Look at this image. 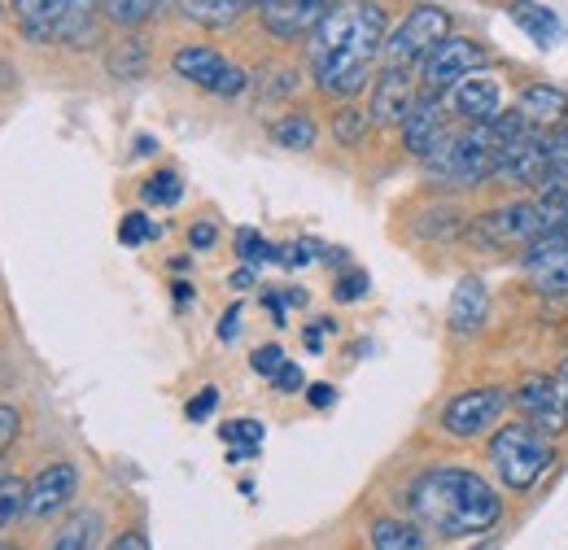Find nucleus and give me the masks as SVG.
Listing matches in <instances>:
<instances>
[{
  "instance_id": "4468645a",
  "label": "nucleus",
  "mask_w": 568,
  "mask_h": 550,
  "mask_svg": "<svg viewBox=\"0 0 568 550\" xmlns=\"http://www.w3.org/2000/svg\"><path fill=\"white\" fill-rule=\"evenodd\" d=\"M420 96H416V88H412V79H407V70L403 67H385L381 70V79L372 83V123H381V128H394V123H403L407 114H412V105H416Z\"/></svg>"
},
{
  "instance_id": "8fccbe9b",
  "label": "nucleus",
  "mask_w": 568,
  "mask_h": 550,
  "mask_svg": "<svg viewBox=\"0 0 568 550\" xmlns=\"http://www.w3.org/2000/svg\"><path fill=\"white\" fill-rule=\"evenodd\" d=\"M556 385H560V398H565V419H568V358H565V367H560V380H556Z\"/></svg>"
},
{
  "instance_id": "3c124183",
  "label": "nucleus",
  "mask_w": 568,
  "mask_h": 550,
  "mask_svg": "<svg viewBox=\"0 0 568 550\" xmlns=\"http://www.w3.org/2000/svg\"><path fill=\"white\" fill-rule=\"evenodd\" d=\"M189 297H193V288H189V284H175V302H180V306H184V302H189Z\"/></svg>"
},
{
  "instance_id": "bb28decb",
  "label": "nucleus",
  "mask_w": 568,
  "mask_h": 550,
  "mask_svg": "<svg viewBox=\"0 0 568 550\" xmlns=\"http://www.w3.org/2000/svg\"><path fill=\"white\" fill-rule=\"evenodd\" d=\"M162 4H166V0H101L105 18H110L114 27H141V22H149Z\"/></svg>"
},
{
  "instance_id": "37998d69",
  "label": "nucleus",
  "mask_w": 568,
  "mask_h": 550,
  "mask_svg": "<svg viewBox=\"0 0 568 550\" xmlns=\"http://www.w3.org/2000/svg\"><path fill=\"white\" fill-rule=\"evenodd\" d=\"M214 236H219L214 223H193V227H189V245H193V249H211Z\"/></svg>"
},
{
  "instance_id": "f03ea898",
  "label": "nucleus",
  "mask_w": 568,
  "mask_h": 550,
  "mask_svg": "<svg viewBox=\"0 0 568 550\" xmlns=\"http://www.w3.org/2000/svg\"><path fill=\"white\" fill-rule=\"evenodd\" d=\"M407 502H412V516L425 524L428 533H442V538L486 533L503 516L495 485L477 477V472H468V468H446V464L420 472L407 489Z\"/></svg>"
},
{
  "instance_id": "20e7f679",
  "label": "nucleus",
  "mask_w": 568,
  "mask_h": 550,
  "mask_svg": "<svg viewBox=\"0 0 568 550\" xmlns=\"http://www.w3.org/2000/svg\"><path fill=\"white\" fill-rule=\"evenodd\" d=\"M490 464H495L498 481L507 485V489L525 493V489H534V485L551 472L556 450H551V437L538 424L525 419V424L498 428L495 441H490Z\"/></svg>"
},
{
  "instance_id": "58836bf2",
  "label": "nucleus",
  "mask_w": 568,
  "mask_h": 550,
  "mask_svg": "<svg viewBox=\"0 0 568 550\" xmlns=\"http://www.w3.org/2000/svg\"><path fill=\"white\" fill-rule=\"evenodd\" d=\"M311 254H315V245L311 241H297V245H284L281 254H276V263H284V267H306Z\"/></svg>"
},
{
  "instance_id": "5701e85b",
  "label": "nucleus",
  "mask_w": 568,
  "mask_h": 550,
  "mask_svg": "<svg viewBox=\"0 0 568 550\" xmlns=\"http://www.w3.org/2000/svg\"><path fill=\"white\" fill-rule=\"evenodd\" d=\"M425 241H455L468 232V218L459 214L455 206H433L420 214V227H416Z\"/></svg>"
},
{
  "instance_id": "ea45409f",
  "label": "nucleus",
  "mask_w": 568,
  "mask_h": 550,
  "mask_svg": "<svg viewBox=\"0 0 568 550\" xmlns=\"http://www.w3.org/2000/svg\"><path fill=\"white\" fill-rule=\"evenodd\" d=\"M18 428H22V415L13 411V407H0V450H9V446H13Z\"/></svg>"
},
{
  "instance_id": "a878e982",
  "label": "nucleus",
  "mask_w": 568,
  "mask_h": 550,
  "mask_svg": "<svg viewBox=\"0 0 568 550\" xmlns=\"http://www.w3.org/2000/svg\"><path fill=\"white\" fill-rule=\"evenodd\" d=\"M272 140L284 144V149H311L315 144V123H311V114H284L272 123Z\"/></svg>"
},
{
  "instance_id": "9d476101",
  "label": "nucleus",
  "mask_w": 568,
  "mask_h": 550,
  "mask_svg": "<svg viewBox=\"0 0 568 550\" xmlns=\"http://www.w3.org/2000/svg\"><path fill=\"white\" fill-rule=\"evenodd\" d=\"M420 67H425L428 92H450L464 74H473V70L486 67V49H481L477 40H468V35H446Z\"/></svg>"
},
{
  "instance_id": "b1692460",
  "label": "nucleus",
  "mask_w": 568,
  "mask_h": 550,
  "mask_svg": "<svg viewBox=\"0 0 568 550\" xmlns=\"http://www.w3.org/2000/svg\"><path fill=\"white\" fill-rule=\"evenodd\" d=\"M97 542H101V516L97 511H79L71 524L53 538L58 550H92Z\"/></svg>"
},
{
  "instance_id": "79ce46f5",
  "label": "nucleus",
  "mask_w": 568,
  "mask_h": 550,
  "mask_svg": "<svg viewBox=\"0 0 568 550\" xmlns=\"http://www.w3.org/2000/svg\"><path fill=\"white\" fill-rule=\"evenodd\" d=\"M306 403H311L315 411H328V407L337 403V389H333V385H306Z\"/></svg>"
},
{
  "instance_id": "a18cd8bd",
  "label": "nucleus",
  "mask_w": 568,
  "mask_h": 550,
  "mask_svg": "<svg viewBox=\"0 0 568 550\" xmlns=\"http://www.w3.org/2000/svg\"><path fill=\"white\" fill-rule=\"evenodd\" d=\"M324 333H333V324H328V319H315V324L306 328V349H311V354H320V349H324Z\"/></svg>"
},
{
  "instance_id": "ddd939ff",
  "label": "nucleus",
  "mask_w": 568,
  "mask_h": 550,
  "mask_svg": "<svg viewBox=\"0 0 568 550\" xmlns=\"http://www.w3.org/2000/svg\"><path fill=\"white\" fill-rule=\"evenodd\" d=\"M516 407L529 415V424H538L547 437H556L560 428H568L560 385L547 380V376H525L520 389H516Z\"/></svg>"
},
{
  "instance_id": "39448f33",
  "label": "nucleus",
  "mask_w": 568,
  "mask_h": 550,
  "mask_svg": "<svg viewBox=\"0 0 568 550\" xmlns=\"http://www.w3.org/2000/svg\"><path fill=\"white\" fill-rule=\"evenodd\" d=\"M551 227V214L542 202H511V206L486 210L481 218L468 223V236L486 249L498 254H511V249H525L534 236H542Z\"/></svg>"
},
{
  "instance_id": "a211bd4d",
  "label": "nucleus",
  "mask_w": 568,
  "mask_h": 550,
  "mask_svg": "<svg viewBox=\"0 0 568 550\" xmlns=\"http://www.w3.org/2000/svg\"><path fill=\"white\" fill-rule=\"evenodd\" d=\"M516 110L529 128H556L568 114V92H560L556 83H525L520 96H516Z\"/></svg>"
},
{
  "instance_id": "9b49d317",
  "label": "nucleus",
  "mask_w": 568,
  "mask_h": 550,
  "mask_svg": "<svg viewBox=\"0 0 568 550\" xmlns=\"http://www.w3.org/2000/svg\"><path fill=\"white\" fill-rule=\"evenodd\" d=\"M495 175L511 180V184H534L538 189V180L547 175V132L542 128H525L520 136L503 140Z\"/></svg>"
},
{
  "instance_id": "4c0bfd02",
  "label": "nucleus",
  "mask_w": 568,
  "mask_h": 550,
  "mask_svg": "<svg viewBox=\"0 0 568 550\" xmlns=\"http://www.w3.org/2000/svg\"><path fill=\"white\" fill-rule=\"evenodd\" d=\"M214 407H219V389H214V385H206V389H202V394H197V398L184 407V415L202 424V419H211V415H214Z\"/></svg>"
},
{
  "instance_id": "c03bdc74",
  "label": "nucleus",
  "mask_w": 568,
  "mask_h": 550,
  "mask_svg": "<svg viewBox=\"0 0 568 550\" xmlns=\"http://www.w3.org/2000/svg\"><path fill=\"white\" fill-rule=\"evenodd\" d=\"M236 324H241V306H232V310L219 319V342H236V333H241Z\"/></svg>"
},
{
  "instance_id": "393cba45",
  "label": "nucleus",
  "mask_w": 568,
  "mask_h": 550,
  "mask_svg": "<svg viewBox=\"0 0 568 550\" xmlns=\"http://www.w3.org/2000/svg\"><path fill=\"white\" fill-rule=\"evenodd\" d=\"M263 432H267V428H263L258 419H227L219 437L232 446V459H250V455H258Z\"/></svg>"
},
{
  "instance_id": "603ef678",
  "label": "nucleus",
  "mask_w": 568,
  "mask_h": 550,
  "mask_svg": "<svg viewBox=\"0 0 568 550\" xmlns=\"http://www.w3.org/2000/svg\"><path fill=\"white\" fill-rule=\"evenodd\" d=\"M0 13H4V0H0Z\"/></svg>"
},
{
  "instance_id": "423d86ee",
  "label": "nucleus",
  "mask_w": 568,
  "mask_h": 550,
  "mask_svg": "<svg viewBox=\"0 0 568 550\" xmlns=\"http://www.w3.org/2000/svg\"><path fill=\"white\" fill-rule=\"evenodd\" d=\"M101 0H13V13L31 40L79 44L92 35V13Z\"/></svg>"
},
{
  "instance_id": "49530a36",
  "label": "nucleus",
  "mask_w": 568,
  "mask_h": 550,
  "mask_svg": "<svg viewBox=\"0 0 568 550\" xmlns=\"http://www.w3.org/2000/svg\"><path fill=\"white\" fill-rule=\"evenodd\" d=\"M114 550H149V538H141V533H123V538H114Z\"/></svg>"
},
{
  "instance_id": "c756f323",
  "label": "nucleus",
  "mask_w": 568,
  "mask_h": 550,
  "mask_svg": "<svg viewBox=\"0 0 568 550\" xmlns=\"http://www.w3.org/2000/svg\"><path fill=\"white\" fill-rule=\"evenodd\" d=\"M276 254H281V249H276V245H267L254 227H241V232H236V258H241V263L263 267V263H272Z\"/></svg>"
},
{
  "instance_id": "6ab92c4d",
  "label": "nucleus",
  "mask_w": 568,
  "mask_h": 550,
  "mask_svg": "<svg viewBox=\"0 0 568 550\" xmlns=\"http://www.w3.org/2000/svg\"><path fill=\"white\" fill-rule=\"evenodd\" d=\"M486 310H490V297H486V284L481 279H459L455 297H450V333L459 337H473L481 324H486Z\"/></svg>"
},
{
  "instance_id": "c9c22d12",
  "label": "nucleus",
  "mask_w": 568,
  "mask_h": 550,
  "mask_svg": "<svg viewBox=\"0 0 568 550\" xmlns=\"http://www.w3.org/2000/svg\"><path fill=\"white\" fill-rule=\"evenodd\" d=\"M250 367H254L258 376L276 380V371L284 367V349L281 345H258V349H254V358H250Z\"/></svg>"
},
{
  "instance_id": "6e6552de",
  "label": "nucleus",
  "mask_w": 568,
  "mask_h": 550,
  "mask_svg": "<svg viewBox=\"0 0 568 550\" xmlns=\"http://www.w3.org/2000/svg\"><path fill=\"white\" fill-rule=\"evenodd\" d=\"M175 74L180 79H189V83H197L202 92H211V96H241L245 88H250V74L236 67V62H227L223 53H214L206 44H184V49H175Z\"/></svg>"
},
{
  "instance_id": "aec40b11",
  "label": "nucleus",
  "mask_w": 568,
  "mask_h": 550,
  "mask_svg": "<svg viewBox=\"0 0 568 550\" xmlns=\"http://www.w3.org/2000/svg\"><path fill=\"white\" fill-rule=\"evenodd\" d=\"M511 22H516V27H520L538 49H556V44L565 40V27H560L556 9H547V4L516 0V4H511Z\"/></svg>"
},
{
  "instance_id": "4be33fe9",
  "label": "nucleus",
  "mask_w": 568,
  "mask_h": 550,
  "mask_svg": "<svg viewBox=\"0 0 568 550\" xmlns=\"http://www.w3.org/2000/svg\"><path fill=\"white\" fill-rule=\"evenodd\" d=\"M372 547L376 550H420V547H428V538L416 529V524H407V520H376V524H372Z\"/></svg>"
},
{
  "instance_id": "cd10ccee",
  "label": "nucleus",
  "mask_w": 568,
  "mask_h": 550,
  "mask_svg": "<svg viewBox=\"0 0 568 550\" xmlns=\"http://www.w3.org/2000/svg\"><path fill=\"white\" fill-rule=\"evenodd\" d=\"M144 206H175L180 197H184V180L175 175V171H158V175H149L141 189Z\"/></svg>"
},
{
  "instance_id": "72a5a7b5",
  "label": "nucleus",
  "mask_w": 568,
  "mask_h": 550,
  "mask_svg": "<svg viewBox=\"0 0 568 550\" xmlns=\"http://www.w3.org/2000/svg\"><path fill=\"white\" fill-rule=\"evenodd\" d=\"M162 227L158 223H149V214H123V223H119V241L123 245H144V241H153Z\"/></svg>"
},
{
  "instance_id": "dca6fc26",
  "label": "nucleus",
  "mask_w": 568,
  "mask_h": 550,
  "mask_svg": "<svg viewBox=\"0 0 568 550\" xmlns=\"http://www.w3.org/2000/svg\"><path fill=\"white\" fill-rule=\"evenodd\" d=\"M74 489H79V472H74L71 464H53V468H44L36 481L27 485V516H31V520H49V516H58V511L74 498Z\"/></svg>"
},
{
  "instance_id": "864d4df0",
  "label": "nucleus",
  "mask_w": 568,
  "mask_h": 550,
  "mask_svg": "<svg viewBox=\"0 0 568 550\" xmlns=\"http://www.w3.org/2000/svg\"><path fill=\"white\" fill-rule=\"evenodd\" d=\"M250 4H263V0H250Z\"/></svg>"
},
{
  "instance_id": "a19ab883",
  "label": "nucleus",
  "mask_w": 568,
  "mask_h": 550,
  "mask_svg": "<svg viewBox=\"0 0 568 550\" xmlns=\"http://www.w3.org/2000/svg\"><path fill=\"white\" fill-rule=\"evenodd\" d=\"M272 385H276L281 394H293V389H302V367L284 358V367H281V371H276V380H272Z\"/></svg>"
},
{
  "instance_id": "f3484780",
  "label": "nucleus",
  "mask_w": 568,
  "mask_h": 550,
  "mask_svg": "<svg viewBox=\"0 0 568 550\" xmlns=\"http://www.w3.org/2000/svg\"><path fill=\"white\" fill-rule=\"evenodd\" d=\"M398 128H403V144H407V153H416V157L425 162L428 153L446 140V110H442L437 92L420 96V101L412 105V114H407Z\"/></svg>"
},
{
  "instance_id": "c85d7f7f",
  "label": "nucleus",
  "mask_w": 568,
  "mask_h": 550,
  "mask_svg": "<svg viewBox=\"0 0 568 550\" xmlns=\"http://www.w3.org/2000/svg\"><path fill=\"white\" fill-rule=\"evenodd\" d=\"M110 74H114V79H141L144 74L141 40H123V44H114V53H110Z\"/></svg>"
},
{
  "instance_id": "2eb2a0df",
  "label": "nucleus",
  "mask_w": 568,
  "mask_h": 550,
  "mask_svg": "<svg viewBox=\"0 0 568 550\" xmlns=\"http://www.w3.org/2000/svg\"><path fill=\"white\" fill-rule=\"evenodd\" d=\"M450 105H455V114L468 119V123H490L498 110H503V83H498L495 74L473 70V74H464V79L450 88Z\"/></svg>"
},
{
  "instance_id": "f257e3e1",
  "label": "nucleus",
  "mask_w": 568,
  "mask_h": 550,
  "mask_svg": "<svg viewBox=\"0 0 568 550\" xmlns=\"http://www.w3.org/2000/svg\"><path fill=\"white\" fill-rule=\"evenodd\" d=\"M381 49L385 9L372 0H342L311 31V74L328 96H355L363 92Z\"/></svg>"
},
{
  "instance_id": "f8f14e48",
  "label": "nucleus",
  "mask_w": 568,
  "mask_h": 550,
  "mask_svg": "<svg viewBox=\"0 0 568 550\" xmlns=\"http://www.w3.org/2000/svg\"><path fill=\"white\" fill-rule=\"evenodd\" d=\"M333 4H342V0H263V4H258V18H263V27H267L272 35L297 40V35L315 31L320 18H324Z\"/></svg>"
},
{
  "instance_id": "2f4dec72",
  "label": "nucleus",
  "mask_w": 568,
  "mask_h": 550,
  "mask_svg": "<svg viewBox=\"0 0 568 550\" xmlns=\"http://www.w3.org/2000/svg\"><path fill=\"white\" fill-rule=\"evenodd\" d=\"M534 288L538 293H568V258H556V263H542L529 272Z\"/></svg>"
},
{
  "instance_id": "1a4fd4ad",
  "label": "nucleus",
  "mask_w": 568,
  "mask_h": 550,
  "mask_svg": "<svg viewBox=\"0 0 568 550\" xmlns=\"http://www.w3.org/2000/svg\"><path fill=\"white\" fill-rule=\"evenodd\" d=\"M507 389H498V385H486V389H468V394H459V398H450L446 403V411H442V428L450 432V437H481V432H490L503 411H507Z\"/></svg>"
},
{
  "instance_id": "473e14b6",
  "label": "nucleus",
  "mask_w": 568,
  "mask_h": 550,
  "mask_svg": "<svg viewBox=\"0 0 568 550\" xmlns=\"http://www.w3.org/2000/svg\"><path fill=\"white\" fill-rule=\"evenodd\" d=\"M367 123H372V114L342 110V114H337V123H333V136L342 140V144H363V136H367Z\"/></svg>"
},
{
  "instance_id": "7ed1b4c3",
  "label": "nucleus",
  "mask_w": 568,
  "mask_h": 550,
  "mask_svg": "<svg viewBox=\"0 0 568 550\" xmlns=\"http://www.w3.org/2000/svg\"><path fill=\"white\" fill-rule=\"evenodd\" d=\"M498 132L495 123H468L464 132H446V140L425 157L428 175L442 184H477L486 175H495L498 162Z\"/></svg>"
},
{
  "instance_id": "09e8293b",
  "label": "nucleus",
  "mask_w": 568,
  "mask_h": 550,
  "mask_svg": "<svg viewBox=\"0 0 568 550\" xmlns=\"http://www.w3.org/2000/svg\"><path fill=\"white\" fill-rule=\"evenodd\" d=\"M284 306H306V293L302 288H284Z\"/></svg>"
},
{
  "instance_id": "412c9836",
  "label": "nucleus",
  "mask_w": 568,
  "mask_h": 550,
  "mask_svg": "<svg viewBox=\"0 0 568 550\" xmlns=\"http://www.w3.org/2000/svg\"><path fill=\"white\" fill-rule=\"evenodd\" d=\"M250 0H184V18L197 22V27H211V31H223L241 18Z\"/></svg>"
},
{
  "instance_id": "7c9ffc66",
  "label": "nucleus",
  "mask_w": 568,
  "mask_h": 550,
  "mask_svg": "<svg viewBox=\"0 0 568 550\" xmlns=\"http://www.w3.org/2000/svg\"><path fill=\"white\" fill-rule=\"evenodd\" d=\"M18 516H27V485L9 477V481H0V529L13 524Z\"/></svg>"
},
{
  "instance_id": "e433bc0d",
  "label": "nucleus",
  "mask_w": 568,
  "mask_h": 550,
  "mask_svg": "<svg viewBox=\"0 0 568 550\" xmlns=\"http://www.w3.org/2000/svg\"><path fill=\"white\" fill-rule=\"evenodd\" d=\"M363 293H367V275L363 272H346L333 284V297H337V302H358Z\"/></svg>"
},
{
  "instance_id": "0eeeda50",
  "label": "nucleus",
  "mask_w": 568,
  "mask_h": 550,
  "mask_svg": "<svg viewBox=\"0 0 568 550\" xmlns=\"http://www.w3.org/2000/svg\"><path fill=\"white\" fill-rule=\"evenodd\" d=\"M446 35H450V13L437 9V4H420V9H412V13L385 35L381 58H385V67L412 70L416 62H425Z\"/></svg>"
},
{
  "instance_id": "f704fd0d",
  "label": "nucleus",
  "mask_w": 568,
  "mask_h": 550,
  "mask_svg": "<svg viewBox=\"0 0 568 550\" xmlns=\"http://www.w3.org/2000/svg\"><path fill=\"white\" fill-rule=\"evenodd\" d=\"M547 171H568V114L547 136Z\"/></svg>"
},
{
  "instance_id": "de8ad7c7",
  "label": "nucleus",
  "mask_w": 568,
  "mask_h": 550,
  "mask_svg": "<svg viewBox=\"0 0 568 550\" xmlns=\"http://www.w3.org/2000/svg\"><path fill=\"white\" fill-rule=\"evenodd\" d=\"M250 284H254V267H250V263H245V267H241V272L232 275V288H250Z\"/></svg>"
}]
</instances>
